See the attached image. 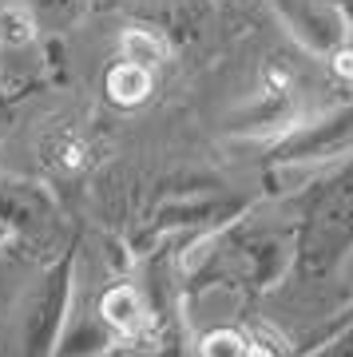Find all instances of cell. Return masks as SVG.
<instances>
[{
    "label": "cell",
    "mask_w": 353,
    "mask_h": 357,
    "mask_svg": "<svg viewBox=\"0 0 353 357\" xmlns=\"http://www.w3.org/2000/svg\"><path fill=\"white\" fill-rule=\"evenodd\" d=\"M274 8L302 48L329 56L338 44H345L350 20H345V8L338 0H274Z\"/></svg>",
    "instance_id": "cell-5"
},
{
    "label": "cell",
    "mask_w": 353,
    "mask_h": 357,
    "mask_svg": "<svg viewBox=\"0 0 353 357\" xmlns=\"http://www.w3.org/2000/svg\"><path fill=\"white\" fill-rule=\"evenodd\" d=\"M8 238H13V234H8V227H0V246L8 243Z\"/></svg>",
    "instance_id": "cell-16"
},
{
    "label": "cell",
    "mask_w": 353,
    "mask_h": 357,
    "mask_svg": "<svg viewBox=\"0 0 353 357\" xmlns=\"http://www.w3.org/2000/svg\"><path fill=\"white\" fill-rule=\"evenodd\" d=\"M298 123V79L290 68L270 64L258 79V91L242 103L239 112V131L262 135V131H282Z\"/></svg>",
    "instance_id": "cell-4"
},
{
    "label": "cell",
    "mask_w": 353,
    "mask_h": 357,
    "mask_svg": "<svg viewBox=\"0 0 353 357\" xmlns=\"http://www.w3.org/2000/svg\"><path fill=\"white\" fill-rule=\"evenodd\" d=\"M353 255V155L329 178H322L302 203L294 238V274L306 282L329 278Z\"/></svg>",
    "instance_id": "cell-1"
},
{
    "label": "cell",
    "mask_w": 353,
    "mask_h": 357,
    "mask_svg": "<svg viewBox=\"0 0 353 357\" xmlns=\"http://www.w3.org/2000/svg\"><path fill=\"white\" fill-rule=\"evenodd\" d=\"M24 4L32 8L40 28H56V32L68 28L80 13H84V0H24Z\"/></svg>",
    "instance_id": "cell-11"
},
{
    "label": "cell",
    "mask_w": 353,
    "mask_h": 357,
    "mask_svg": "<svg viewBox=\"0 0 353 357\" xmlns=\"http://www.w3.org/2000/svg\"><path fill=\"white\" fill-rule=\"evenodd\" d=\"M345 155H353V103L333 107L310 123H294L274 143V159L286 167L326 163V159H345Z\"/></svg>",
    "instance_id": "cell-3"
},
{
    "label": "cell",
    "mask_w": 353,
    "mask_h": 357,
    "mask_svg": "<svg viewBox=\"0 0 353 357\" xmlns=\"http://www.w3.org/2000/svg\"><path fill=\"white\" fill-rule=\"evenodd\" d=\"M246 354V337L239 330H211L199 342V357H242Z\"/></svg>",
    "instance_id": "cell-12"
},
{
    "label": "cell",
    "mask_w": 353,
    "mask_h": 357,
    "mask_svg": "<svg viewBox=\"0 0 353 357\" xmlns=\"http://www.w3.org/2000/svg\"><path fill=\"white\" fill-rule=\"evenodd\" d=\"M100 318L112 326L115 333H123V337H139V333L147 330V306H143V298L135 294V286H112V290L103 294L100 302Z\"/></svg>",
    "instance_id": "cell-8"
},
{
    "label": "cell",
    "mask_w": 353,
    "mask_h": 357,
    "mask_svg": "<svg viewBox=\"0 0 353 357\" xmlns=\"http://www.w3.org/2000/svg\"><path fill=\"white\" fill-rule=\"evenodd\" d=\"M0 112H4V88H0Z\"/></svg>",
    "instance_id": "cell-17"
},
{
    "label": "cell",
    "mask_w": 353,
    "mask_h": 357,
    "mask_svg": "<svg viewBox=\"0 0 353 357\" xmlns=\"http://www.w3.org/2000/svg\"><path fill=\"white\" fill-rule=\"evenodd\" d=\"M306 357H353V321L345 330H338L329 342H322L317 349H310Z\"/></svg>",
    "instance_id": "cell-13"
},
{
    "label": "cell",
    "mask_w": 353,
    "mask_h": 357,
    "mask_svg": "<svg viewBox=\"0 0 353 357\" xmlns=\"http://www.w3.org/2000/svg\"><path fill=\"white\" fill-rule=\"evenodd\" d=\"M119 56L123 60H131V64L147 68V72H159V68L167 64V56H171V48H167V40L155 32V28L147 24H131L119 36Z\"/></svg>",
    "instance_id": "cell-10"
},
{
    "label": "cell",
    "mask_w": 353,
    "mask_h": 357,
    "mask_svg": "<svg viewBox=\"0 0 353 357\" xmlns=\"http://www.w3.org/2000/svg\"><path fill=\"white\" fill-rule=\"evenodd\" d=\"M72 282H76L72 255L56 258L36 278V286L24 302V318H20V357H56V345L68 330Z\"/></svg>",
    "instance_id": "cell-2"
},
{
    "label": "cell",
    "mask_w": 353,
    "mask_h": 357,
    "mask_svg": "<svg viewBox=\"0 0 353 357\" xmlns=\"http://www.w3.org/2000/svg\"><path fill=\"white\" fill-rule=\"evenodd\" d=\"M40 48V24L24 0L0 4V56H24Z\"/></svg>",
    "instance_id": "cell-9"
},
{
    "label": "cell",
    "mask_w": 353,
    "mask_h": 357,
    "mask_svg": "<svg viewBox=\"0 0 353 357\" xmlns=\"http://www.w3.org/2000/svg\"><path fill=\"white\" fill-rule=\"evenodd\" d=\"M350 314H353V310H350Z\"/></svg>",
    "instance_id": "cell-18"
},
{
    "label": "cell",
    "mask_w": 353,
    "mask_h": 357,
    "mask_svg": "<svg viewBox=\"0 0 353 357\" xmlns=\"http://www.w3.org/2000/svg\"><path fill=\"white\" fill-rule=\"evenodd\" d=\"M242 357H278V354L266 342H246V354H242Z\"/></svg>",
    "instance_id": "cell-15"
},
{
    "label": "cell",
    "mask_w": 353,
    "mask_h": 357,
    "mask_svg": "<svg viewBox=\"0 0 353 357\" xmlns=\"http://www.w3.org/2000/svg\"><path fill=\"white\" fill-rule=\"evenodd\" d=\"M52 218L48 195L32 183H0V227L8 234H40V227Z\"/></svg>",
    "instance_id": "cell-6"
},
{
    "label": "cell",
    "mask_w": 353,
    "mask_h": 357,
    "mask_svg": "<svg viewBox=\"0 0 353 357\" xmlns=\"http://www.w3.org/2000/svg\"><path fill=\"white\" fill-rule=\"evenodd\" d=\"M329 68H333L338 79H350L353 84V48L350 44H338V48L329 52Z\"/></svg>",
    "instance_id": "cell-14"
},
{
    "label": "cell",
    "mask_w": 353,
    "mask_h": 357,
    "mask_svg": "<svg viewBox=\"0 0 353 357\" xmlns=\"http://www.w3.org/2000/svg\"><path fill=\"white\" fill-rule=\"evenodd\" d=\"M155 91V72H147V68L131 64V60H115L112 68H107V76H103V96L115 103V107H139V103H147Z\"/></svg>",
    "instance_id": "cell-7"
}]
</instances>
